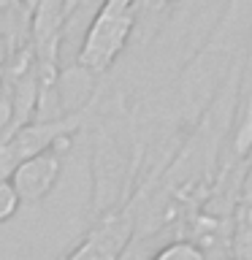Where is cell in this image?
<instances>
[{
	"label": "cell",
	"mask_w": 252,
	"mask_h": 260,
	"mask_svg": "<svg viewBox=\"0 0 252 260\" xmlns=\"http://www.w3.org/2000/svg\"><path fill=\"white\" fill-rule=\"evenodd\" d=\"M141 3L133 0H101L79 44L73 71L84 79H103L128 49L138 24Z\"/></svg>",
	"instance_id": "cell-1"
},
{
	"label": "cell",
	"mask_w": 252,
	"mask_h": 260,
	"mask_svg": "<svg viewBox=\"0 0 252 260\" xmlns=\"http://www.w3.org/2000/svg\"><path fill=\"white\" fill-rule=\"evenodd\" d=\"M62 160H65V149L54 146V149L38 152L24 162H19L14 168V174L8 176V182H11V187L19 195V201L22 203L44 201L54 190L57 179L62 174Z\"/></svg>",
	"instance_id": "cell-2"
},
{
	"label": "cell",
	"mask_w": 252,
	"mask_h": 260,
	"mask_svg": "<svg viewBox=\"0 0 252 260\" xmlns=\"http://www.w3.org/2000/svg\"><path fill=\"white\" fill-rule=\"evenodd\" d=\"M146 260H209V257L193 239H187V236H171V239H163L146 255Z\"/></svg>",
	"instance_id": "cell-3"
},
{
	"label": "cell",
	"mask_w": 252,
	"mask_h": 260,
	"mask_svg": "<svg viewBox=\"0 0 252 260\" xmlns=\"http://www.w3.org/2000/svg\"><path fill=\"white\" fill-rule=\"evenodd\" d=\"M22 201L19 195H16V190L11 187V182L8 179H0V222H8L16 211H19Z\"/></svg>",
	"instance_id": "cell-4"
}]
</instances>
